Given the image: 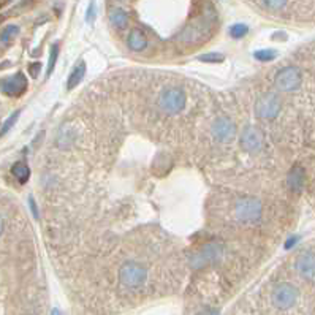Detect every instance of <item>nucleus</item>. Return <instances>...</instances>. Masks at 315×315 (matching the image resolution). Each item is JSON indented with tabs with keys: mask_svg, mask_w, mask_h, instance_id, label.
<instances>
[{
	"mask_svg": "<svg viewBox=\"0 0 315 315\" xmlns=\"http://www.w3.org/2000/svg\"><path fill=\"white\" fill-rule=\"evenodd\" d=\"M119 2H128V0H119Z\"/></svg>",
	"mask_w": 315,
	"mask_h": 315,
	"instance_id": "nucleus-32",
	"label": "nucleus"
},
{
	"mask_svg": "<svg viewBox=\"0 0 315 315\" xmlns=\"http://www.w3.org/2000/svg\"><path fill=\"white\" fill-rule=\"evenodd\" d=\"M179 38L184 43H195L200 38V29H197V27H187V29L181 33Z\"/></svg>",
	"mask_w": 315,
	"mask_h": 315,
	"instance_id": "nucleus-17",
	"label": "nucleus"
},
{
	"mask_svg": "<svg viewBox=\"0 0 315 315\" xmlns=\"http://www.w3.org/2000/svg\"><path fill=\"white\" fill-rule=\"evenodd\" d=\"M287 184L293 192H301L303 185H304V170L303 166L295 165L289 173V178H287Z\"/></svg>",
	"mask_w": 315,
	"mask_h": 315,
	"instance_id": "nucleus-13",
	"label": "nucleus"
},
{
	"mask_svg": "<svg viewBox=\"0 0 315 315\" xmlns=\"http://www.w3.org/2000/svg\"><path fill=\"white\" fill-rule=\"evenodd\" d=\"M230 36L231 38H244V36L249 33V27L246 24H233L230 27Z\"/></svg>",
	"mask_w": 315,
	"mask_h": 315,
	"instance_id": "nucleus-19",
	"label": "nucleus"
},
{
	"mask_svg": "<svg viewBox=\"0 0 315 315\" xmlns=\"http://www.w3.org/2000/svg\"><path fill=\"white\" fill-rule=\"evenodd\" d=\"M276 55H277V52L274 49H260V51L254 52V57L260 62H271L276 59Z\"/></svg>",
	"mask_w": 315,
	"mask_h": 315,
	"instance_id": "nucleus-22",
	"label": "nucleus"
},
{
	"mask_svg": "<svg viewBox=\"0 0 315 315\" xmlns=\"http://www.w3.org/2000/svg\"><path fill=\"white\" fill-rule=\"evenodd\" d=\"M17 33H19V27L17 25H6L5 29L0 33V41L2 43H10L13 38H16Z\"/></svg>",
	"mask_w": 315,
	"mask_h": 315,
	"instance_id": "nucleus-18",
	"label": "nucleus"
},
{
	"mask_svg": "<svg viewBox=\"0 0 315 315\" xmlns=\"http://www.w3.org/2000/svg\"><path fill=\"white\" fill-rule=\"evenodd\" d=\"M5 2H10V0H5Z\"/></svg>",
	"mask_w": 315,
	"mask_h": 315,
	"instance_id": "nucleus-33",
	"label": "nucleus"
},
{
	"mask_svg": "<svg viewBox=\"0 0 315 315\" xmlns=\"http://www.w3.org/2000/svg\"><path fill=\"white\" fill-rule=\"evenodd\" d=\"M281 111V100L274 94H265L255 101V114L258 119L271 120Z\"/></svg>",
	"mask_w": 315,
	"mask_h": 315,
	"instance_id": "nucleus-5",
	"label": "nucleus"
},
{
	"mask_svg": "<svg viewBox=\"0 0 315 315\" xmlns=\"http://www.w3.org/2000/svg\"><path fill=\"white\" fill-rule=\"evenodd\" d=\"M236 127L228 117H219L216 119L214 125H212V135L220 143H228L235 138Z\"/></svg>",
	"mask_w": 315,
	"mask_h": 315,
	"instance_id": "nucleus-9",
	"label": "nucleus"
},
{
	"mask_svg": "<svg viewBox=\"0 0 315 315\" xmlns=\"http://www.w3.org/2000/svg\"><path fill=\"white\" fill-rule=\"evenodd\" d=\"M108 16H109V22L113 24V27H116L117 30H124L128 24V13L124 8H119V6L111 8Z\"/></svg>",
	"mask_w": 315,
	"mask_h": 315,
	"instance_id": "nucleus-14",
	"label": "nucleus"
},
{
	"mask_svg": "<svg viewBox=\"0 0 315 315\" xmlns=\"http://www.w3.org/2000/svg\"><path fill=\"white\" fill-rule=\"evenodd\" d=\"M187 103V95L181 87H168L165 89L160 98H159V105L165 111L166 114H178L185 108Z\"/></svg>",
	"mask_w": 315,
	"mask_h": 315,
	"instance_id": "nucleus-2",
	"label": "nucleus"
},
{
	"mask_svg": "<svg viewBox=\"0 0 315 315\" xmlns=\"http://www.w3.org/2000/svg\"><path fill=\"white\" fill-rule=\"evenodd\" d=\"M57 59H59V44L57 43H54L51 46V49H49V60H48V76L51 75V73L54 71V67H55V63H57Z\"/></svg>",
	"mask_w": 315,
	"mask_h": 315,
	"instance_id": "nucleus-20",
	"label": "nucleus"
},
{
	"mask_svg": "<svg viewBox=\"0 0 315 315\" xmlns=\"http://www.w3.org/2000/svg\"><path fill=\"white\" fill-rule=\"evenodd\" d=\"M220 255V249L216 244H208L203 247L200 252H197L192 258V266L195 268V270H201V268H205L208 265H211L212 262H216Z\"/></svg>",
	"mask_w": 315,
	"mask_h": 315,
	"instance_id": "nucleus-10",
	"label": "nucleus"
},
{
	"mask_svg": "<svg viewBox=\"0 0 315 315\" xmlns=\"http://www.w3.org/2000/svg\"><path fill=\"white\" fill-rule=\"evenodd\" d=\"M19 114H21V111L17 109V111H14V113L8 117L5 122H3V125H2V128H0V136H3V135H6L8 132L11 130V127L16 124V120H17V117H19Z\"/></svg>",
	"mask_w": 315,
	"mask_h": 315,
	"instance_id": "nucleus-23",
	"label": "nucleus"
},
{
	"mask_svg": "<svg viewBox=\"0 0 315 315\" xmlns=\"http://www.w3.org/2000/svg\"><path fill=\"white\" fill-rule=\"evenodd\" d=\"M200 315H219V311H208V312H203Z\"/></svg>",
	"mask_w": 315,
	"mask_h": 315,
	"instance_id": "nucleus-29",
	"label": "nucleus"
},
{
	"mask_svg": "<svg viewBox=\"0 0 315 315\" xmlns=\"http://www.w3.org/2000/svg\"><path fill=\"white\" fill-rule=\"evenodd\" d=\"M263 143H265L263 133L254 125L246 127L243 130V133H241V136H239V146L243 147L246 152H250V154H255L258 151H262Z\"/></svg>",
	"mask_w": 315,
	"mask_h": 315,
	"instance_id": "nucleus-7",
	"label": "nucleus"
},
{
	"mask_svg": "<svg viewBox=\"0 0 315 315\" xmlns=\"http://www.w3.org/2000/svg\"><path fill=\"white\" fill-rule=\"evenodd\" d=\"M296 241H298V238H296V236H293V238H290V239H287V243H285V249H292V247L296 244Z\"/></svg>",
	"mask_w": 315,
	"mask_h": 315,
	"instance_id": "nucleus-28",
	"label": "nucleus"
},
{
	"mask_svg": "<svg viewBox=\"0 0 315 315\" xmlns=\"http://www.w3.org/2000/svg\"><path fill=\"white\" fill-rule=\"evenodd\" d=\"M289 0H262V3L265 5V8L271 11H277V10H282V8L287 5Z\"/></svg>",
	"mask_w": 315,
	"mask_h": 315,
	"instance_id": "nucleus-24",
	"label": "nucleus"
},
{
	"mask_svg": "<svg viewBox=\"0 0 315 315\" xmlns=\"http://www.w3.org/2000/svg\"><path fill=\"white\" fill-rule=\"evenodd\" d=\"M86 62L84 60H81V62H78L75 67H73V70H71V73H70V76H68V79H67V89L68 90H71V89H75L79 82L82 81V78L86 76Z\"/></svg>",
	"mask_w": 315,
	"mask_h": 315,
	"instance_id": "nucleus-15",
	"label": "nucleus"
},
{
	"mask_svg": "<svg viewBox=\"0 0 315 315\" xmlns=\"http://www.w3.org/2000/svg\"><path fill=\"white\" fill-rule=\"evenodd\" d=\"M301 71L296 67H285L281 71H277L274 76V84L281 92H293L301 84Z\"/></svg>",
	"mask_w": 315,
	"mask_h": 315,
	"instance_id": "nucleus-4",
	"label": "nucleus"
},
{
	"mask_svg": "<svg viewBox=\"0 0 315 315\" xmlns=\"http://www.w3.org/2000/svg\"><path fill=\"white\" fill-rule=\"evenodd\" d=\"M52 315H60V314H59V311H57V309H54V311H52Z\"/></svg>",
	"mask_w": 315,
	"mask_h": 315,
	"instance_id": "nucleus-31",
	"label": "nucleus"
},
{
	"mask_svg": "<svg viewBox=\"0 0 315 315\" xmlns=\"http://www.w3.org/2000/svg\"><path fill=\"white\" fill-rule=\"evenodd\" d=\"M29 206H30V211L35 219H38V208H36V203L33 200V197H29Z\"/></svg>",
	"mask_w": 315,
	"mask_h": 315,
	"instance_id": "nucleus-27",
	"label": "nucleus"
},
{
	"mask_svg": "<svg viewBox=\"0 0 315 315\" xmlns=\"http://www.w3.org/2000/svg\"><path fill=\"white\" fill-rule=\"evenodd\" d=\"M296 300H298V290L292 284H279L273 292V303L277 309H290Z\"/></svg>",
	"mask_w": 315,
	"mask_h": 315,
	"instance_id": "nucleus-6",
	"label": "nucleus"
},
{
	"mask_svg": "<svg viewBox=\"0 0 315 315\" xmlns=\"http://www.w3.org/2000/svg\"><path fill=\"white\" fill-rule=\"evenodd\" d=\"M296 271L304 279H315V252L308 250L296 258Z\"/></svg>",
	"mask_w": 315,
	"mask_h": 315,
	"instance_id": "nucleus-11",
	"label": "nucleus"
},
{
	"mask_svg": "<svg viewBox=\"0 0 315 315\" xmlns=\"http://www.w3.org/2000/svg\"><path fill=\"white\" fill-rule=\"evenodd\" d=\"M27 89V78L24 73H16L13 76L0 79V92L8 97H19Z\"/></svg>",
	"mask_w": 315,
	"mask_h": 315,
	"instance_id": "nucleus-8",
	"label": "nucleus"
},
{
	"mask_svg": "<svg viewBox=\"0 0 315 315\" xmlns=\"http://www.w3.org/2000/svg\"><path fill=\"white\" fill-rule=\"evenodd\" d=\"M127 46L135 52H140L143 49H146L147 46V38L143 30L140 29H133L127 36Z\"/></svg>",
	"mask_w": 315,
	"mask_h": 315,
	"instance_id": "nucleus-12",
	"label": "nucleus"
},
{
	"mask_svg": "<svg viewBox=\"0 0 315 315\" xmlns=\"http://www.w3.org/2000/svg\"><path fill=\"white\" fill-rule=\"evenodd\" d=\"M198 60L206 62V63H222L225 60V55L219 54V52H208V54H201L198 57Z\"/></svg>",
	"mask_w": 315,
	"mask_h": 315,
	"instance_id": "nucleus-21",
	"label": "nucleus"
},
{
	"mask_svg": "<svg viewBox=\"0 0 315 315\" xmlns=\"http://www.w3.org/2000/svg\"><path fill=\"white\" fill-rule=\"evenodd\" d=\"M119 277H120V282H122L125 287H128V289H136V287L144 284L146 277H147V271L140 263L127 262L122 265V268H120Z\"/></svg>",
	"mask_w": 315,
	"mask_h": 315,
	"instance_id": "nucleus-3",
	"label": "nucleus"
},
{
	"mask_svg": "<svg viewBox=\"0 0 315 315\" xmlns=\"http://www.w3.org/2000/svg\"><path fill=\"white\" fill-rule=\"evenodd\" d=\"M40 70H41V63H40V62H35V63H30V65H29V71H30V75H32L33 78L38 76Z\"/></svg>",
	"mask_w": 315,
	"mask_h": 315,
	"instance_id": "nucleus-26",
	"label": "nucleus"
},
{
	"mask_svg": "<svg viewBox=\"0 0 315 315\" xmlns=\"http://www.w3.org/2000/svg\"><path fill=\"white\" fill-rule=\"evenodd\" d=\"M94 17H95V5H94V2H90V5L87 8V13H86V21L92 22L94 21Z\"/></svg>",
	"mask_w": 315,
	"mask_h": 315,
	"instance_id": "nucleus-25",
	"label": "nucleus"
},
{
	"mask_svg": "<svg viewBox=\"0 0 315 315\" xmlns=\"http://www.w3.org/2000/svg\"><path fill=\"white\" fill-rule=\"evenodd\" d=\"M11 173L14 178L19 181L21 184H25L27 181H29L30 178V168L27 166L24 162H17L13 165V168H11Z\"/></svg>",
	"mask_w": 315,
	"mask_h": 315,
	"instance_id": "nucleus-16",
	"label": "nucleus"
},
{
	"mask_svg": "<svg viewBox=\"0 0 315 315\" xmlns=\"http://www.w3.org/2000/svg\"><path fill=\"white\" fill-rule=\"evenodd\" d=\"M3 233V220H2V217H0V235Z\"/></svg>",
	"mask_w": 315,
	"mask_h": 315,
	"instance_id": "nucleus-30",
	"label": "nucleus"
},
{
	"mask_svg": "<svg viewBox=\"0 0 315 315\" xmlns=\"http://www.w3.org/2000/svg\"><path fill=\"white\" fill-rule=\"evenodd\" d=\"M263 205L258 198H241L235 206V216L244 224H255L262 219Z\"/></svg>",
	"mask_w": 315,
	"mask_h": 315,
	"instance_id": "nucleus-1",
	"label": "nucleus"
}]
</instances>
